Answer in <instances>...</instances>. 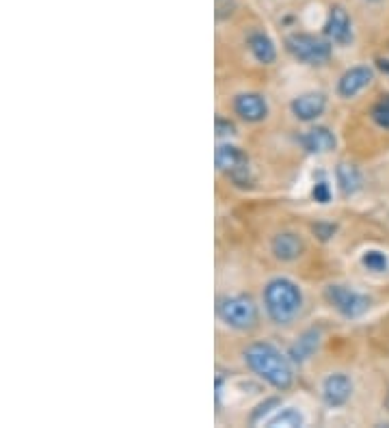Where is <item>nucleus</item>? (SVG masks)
Here are the masks:
<instances>
[{"label": "nucleus", "instance_id": "1", "mask_svg": "<svg viewBox=\"0 0 389 428\" xmlns=\"http://www.w3.org/2000/svg\"><path fill=\"white\" fill-rule=\"evenodd\" d=\"M245 361L249 363V368L258 376H262L266 383H271L277 390H288L292 385V368L288 363V359L281 355V352L266 342H258L251 344L245 350Z\"/></svg>", "mask_w": 389, "mask_h": 428}, {"label": "nucleus", "instance_id": "2", "mask_svg": "<svg viewBox=\"0 0 389 428\" xmlns=\"http://www.w3.org/2000/svg\"><path fill=\"white\" fill-rule=\"evenodd\" d=\"M264 305L266 312L277 324H286L298 316L303 307V294L298 286L290 279H273L264 288Z\"/></svg>", "mask_w": 389, "mask_h": 428}, {"label": "nucleus", "instance_id": "3", "mask_svg": "<svg viewBox=\"0 0 389 428\" xmlns=\"http://www.w3.org/2000/svg\"><path fill=\"white\" fill-rule=\"evenodd\" d=\"M219 318L232 329L247 331L258 320V307L249 297L236 294V297H225L219 301Z\"/></svg>", "mask_w": 389, "mask_h": 428}, {"label": "nucleus", "instance_id": "4", "mask_svg": "<svg viewBox=\"0 0 389 428\" xmlns=\"http://www.w3.org/2000/svg\"><path fill=\"white\" fill-rule=\"evenodd\" d=\"M286 46L294 58H298V61H303V63H309V65H320L331 56V46L313 35H303V33L290 35L286 39Z\"/></svg>", "mask_w": 389, "mask_h": 428}, {"label": "nucleus", "instance_id": "5", "mask_svg": "<svg viewBox=\"0 0 389 428\" xmlns=\"http://www.w3.org/2000/svg\"><path fill=\"white\" fill-rule=\"evenodd\" d=\"M324 294L326 301L346 318H359L370 309V299L346 286H329Z\"/></svg>", "mask_w": 389, "mask_h": 428}, {"label": "nucleus", "instance_id": "6", "mask_svg": "<svg viewBox=\"0 0 389 428\" xmlns=\"http://www.w3.org/2000/svg\"><path fill=\"white\" fill-rule=\"evenodd\" d=\"M216 167L225 171L236 184H245L249 178V158L234 145H221L216 150Z\"/></svg>", "mask_w": 389, "mask_h": 428}, {"label": "nucleus", "instance_id": "7", "mask_svg": "<svg viewBox=\"0 0 389 428\" xmlns=\"http://www.w3.org/2000/svg\"><path fill=\"white\" fill-rule=\"evenodd\" d=\"M351 394H353V381L346 374H331L322 383V396L326 405L331 407L344 405L351 398Z\"/></svg>", "mask_w": 389, "mask_h": 428}, {"label": "nucleus", "instance_id": "8", "mask_svg": "<svg viewBox=\"0 0 389 428\" xmlns=\"http://www.w3.org/2000/svg\"><path fill=\"white\" fill-rule=\"evenodd\" d=\"M372 69L370 67H353L340 78L337 91L342 98H355L357 93H362L366 87L372 82Z\"/></svg>", "mask_w": 389, "mask_h": 428}, {"label": "nucleus", "instance_id": "9", "mask_svg": "<svg viewBox=\"0 0 389 428\" xmlns=\"http://www.w3.org/2000/svg\"><path fill=\"white\" fill-rule=\"evenodd\" d=\"M234 106H236V113L243 117V120L247 122H262L264 117L268 115V104H266V100L258 93H243V95H238L236 102H234Z\"/></svg>", "mask_w": 389, "mask_h": 428}, {"label": "nucleus", "instance_id": "10", "mask_svg": "<svg viewBox=\"0 0 389 428\" xmlns=\"http://www.w3.org/2000/svg\"><path fill=\"white\" fill-rule=\"evenodd\" d=\"M326 35L331 37V41L340 43V46H346L353 39V26H351V18L348 13L344 11L342 7H335L331 11L326 22Z\"/></svg>", "mask_w": 389, "mask_h": 428}, {"label": "nucleus", "instance_id": "11", "mask_svg": "<svg viewBox=\"0 0 389 428\" xmlns=\"http://www.w3.org/2000/svg\"><path fill=\"white\" fill-rule=\"evenodd\" d=\"M326 100L322 93H303L292 102V113L303 122H311L322 115Z\"/></svg>", "mask_w": 389, "mask_h": 428}, {"label": "nucleus", "instance_id": "12", "mask_svg": "<svg viewBox=\"0 0 389 428\" xmlns=\"http://www.w3.org/2000/svg\"><path fill=\"white\" fill-rule=\"evenodd\" d=\"M301 143H303V147L309 154H326V152L335 150L333 132L329 128H322V126H316V128L307 130L305 135L301 137Z\"/></svg>", "mask_w": 389, "mask_h": 428}, {"label": "nucleus", "instance_id": "13", "mask_svg": "<svg viewBox=\"0 0 389 428\" xmlns=\"http://www.w3.org/2000/svg\"><path fill=\"white\" fill-rule=\"evenodd\" d=\"M273 251H275V256L279 260H296L298 256H301V251H303V240L298 238L296 234H290V232H283L279 236H275V240H273Z\"/></svg>", "mask_w": 389, "mask_h": 428}, {"label": "nucleus", "instance_id": "14", "mask_svg": "<svg viewBox=\"0 0 389 428\" xmlns=\"http://www.w3.org/2000/svg\"><path fill=\"white\" fill-rule=\"evenodd\" d=\"M305 416L298 409L294 407H286V409H279L277 413H273L271 418H264L262 424L264 426H271V428H277V426H286V428H294V426H305Z\"/></svg>", "mask_w": 389, "mask_h": 428}, {"label": "nucleus", "instance_id": "15", "mask_svg": "<svg viewBox=\"0 0 389 428\" xmlns=\"http://www.w3.org/2000/svg\"><path fill=\"white\" fill-rule=\"evenodd\" d=\"M318 342H320V331H316V329L305 331L301 337H298V342L292 346V350H290L292 359L298 361V363H303L305 359L311 357V352L318 348Z\"/></svg>", "mask_w": 389, "mask_h": 428}, {"label": "nucleus", "instance_id": "16", "mask_svg": "<svg viewBox=\"0 0 389 428\" xmlns=\"http://www.w3.org/2000/svg\"><path fill=\"white\" fill-rule=\"evenodd\" d=\"M249 50L251 54L258 58L260 63L268 65V63H273L275 61V56H277V50L273 46V41L268 39L264 33H256V35H251L249 37Z\"/></svg>", "mask_w": 389, "mask_h": 428}, {"label": "nucleus", "instance_id": "17", "mask_svg": "<svg viewBox=\"0 0 389 428\" xmlns=\"http://www.w3.org/2000/svg\"><path fill=\"white\" fill-rule=\"evenodd\" d=\"M335 175H337V184L342 188V193L346 197L357 193L359 186H362V175H359V171L353 165H340Z\"/></svg>", "mask_w": 389, "mask_h": 428}, {"label": "nucleus", "instance_id": "18", "mask_svg": "<svg viewBox=\"0 0 389 428\" xmlns=\"http://www.w3.org/2000/svg\"><path fill=\"white\" fill-rule=\"evenodd\" d=\"M362 264H364L368 271H372V273H385L389 269L387 256L381 254V251H374V249L372 251H366L364 258H362Z\"/></svg>", "mask_w": 389, "mask_h": 428}, {"label": "nucleus", "instance_id": "19", "mask_svg": "<svg viewBox=\"0 0 389 428\" xmlns=\"http://www.w3.org/2000/svg\"><path fill=\"white\" fill-rule=\"evenodd\" d=\"M372 120L377 122L381 128L389 130V95H383L377 104L372 106Z\"/></svg>", "mask_w": 389, "mask_h": 428}, {"label": "nucleus", "instance_id": "20", "mask_svg": "<svg viewBox=\"0 0 389 428\" xmlns=\"http://www.w3.org/2000/svg\"><path fill=\"white\" fill-rule=\"evenodd\" d=\"M313 199H316L318 203H329L331 201V184H329V180L324 178V175H320V180L313 184V190H311Z\"/></svg>", "mask_w": 389, "mask_h": 428}, {"label": "nucleus", "instance_id": "21", "mask_svg": "<svg viewBox=\"0 0 389 428\" xmlns=\"http://www.w3.org/2000/svg\"><path fill=\"white\" fill-rule=\"evenodd\" d=\"M234 130H236V128H234V124H230V122H223V120L216 122V135H219V137H227V135L232 137V135H234Z\"/></svg>", "mask_w": 389, "mask_h": 428}, {"label": "nucleus", "instance_id": "22", "mask_svg": "<svg viewBox=\"0 0 389 428\" xmlns=\"http://www.w3.org/2000/svg\"><path fill=\"white\" fill-rule=\"evenodd\" d=\"M379 63H381V67H383V69H387V71H389V61H379Z\"/></svg>", "mask_w": 389, "mask_h": 428}, {"label": "nucleus", "instance_id": "23", "mask_svg": "<svg viewBox=\"0 0 389 428\" xmlns=\"http://www.w3.org/2000/svg\"><path fill=\"white\" fill-rule=\"evenodd\" d=\"M372 3H377V0H372Z\"/></svg>", "mask_w": 389, "mask_h": 428}]
</instances>
